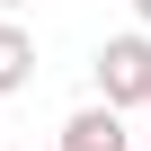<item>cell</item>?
I'll return each mask as SVG.
<instances>
[{"label": "cell", "mask_w": 151, "mask_h": 151, "mask_svg": "<svg viewBox=\"0 0 151 151\" xmlns=\"http://www.w3.org/2000/svg\"><path fill=\"white\" fill-rule=\"evenodd\" d=\"M98 107H151V36H107L98 45Z\"/></svg>", "instance_id": "6da1fadb"}, {"label": "cell", "mask_w": 151, "mask_h": 151, "mask_svg": "<svg viewBox=\"0 0 151 151\" xmlns=\"http://www.w3.org/2000/svg\"><path fill=\"white\" fill-rule=\"evenodd\" d=\"M62 151H133V133H124L116 107H80V116L62 124Z\"/></svg>", "instance_id": "7a4b0ae2"}, {"label": "cell", "mask_w": 151, "mask_h": 151, "mask_svg": "<svg viewBox=\"0 0 151 151\" xmlns=\"http://www.w3.org/2000/svg\"><path fill=\"white\" fill-rule=\"evenodd\" d=\"M27 80H36V36L0 18V89H27Z\"/></svg>", "instance_id": "3957f363"}, {"label": "cell", "mask_w": 151, "mask_h": 151, "mask_svg": "<svg viewBox=\"0 0 151 151\" xmlns=\"http://www.w3.org/2000/svg\"><path fill=\"white\" fill-rule=\"evenodd\" d=\"M133 9H142V27H151V0H133Z\"/></svg>", "instance_id": "277c9868"}, {"label": "cell", "mask_w": 151, "mask_h": 151, "mask_svg": "<svg viewBox=\"0 0 151 151\" xmlns=\"http://www.w3.org/2000/svg\"><path fill=\"white\" fill-rule=\"evenodd\" d=\"M0 9H18V0H0Z\"/></svg>", "instance_id": "5b68a950"}]
</instances>
